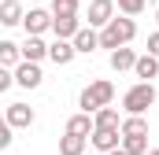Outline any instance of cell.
Wrapping results in <instances>:
<instances>
[{
  "instance_id": "14",
  "label": "cell",
  "mask_w": 159,
  "mask_h": 155,
  "mask_svg": "<svg viewBox=\"0 0 159 155\" xmlns=\"http://www.w3.org/2000/svg\"><path fill=\"white\" fill-rule=\"evenodd\" d=\"M133 74L141 78V81H152V78L159 74V59H156V55H148V52H144V55H137V63H133Z\"/></svg>"
},
{
  "instance_id": "20",
  "label": "cell",
  "mask_w": 159,
  "mask_h": 155,
  "mask_svg": "<svg viewBox=\"0 0 159 155\" xmlns=\"http://www.w3.org/2000/svg\"><path fill=\"white\" fill-rule=\"evenodd\" d=\"M22 55H19V44L15 41H0V67H19Z\"/></svg>"
},
{
  "instance_id": "23",
  "label": "cell",
  "mask_w": 159,
  "mask_h": 155,
  "mask_svg": "<svg viewBox=\"0 0 159 155\" xmlns=\"http://www.w3.org/2000/svg\"><path fill=\"white\" fill-rule=\"evenodd\" d=\"M115 7L129 19V15H141V11H144V0H115Z\"/></svg>"
},
{
  "instance_id": "10",
  "label": "cell",
  "mask_w": 159,
  "mask_h": 155,
  "mask_svg": "<svg viewBox=\"0 0 159 155\" xmlns=\"http://www.w3.org/2000/svg\"><path fill=\"white\" fill-rule=\"evenodd\" d=\"M81 30V19L78 15H67V19H52V33L56 41H74V33Z\"/></svg>"
},
{
  "instance_id": "26",
  "label": "cell",
  "mask_w": 159,
  "mask_h": 155,
  "mask_svg": "<svg viewBox=\"0 0 159 155\" xmlns=\"http://www.w3.org/2000/svg\"><path fill=\"white\" fill-rule=\"evenodd\" d=\"M4 148H11V126L0 129V152H4Z\"/></svg>"
},
{
  "instance_id": "28",
  "label": "cell",
  "mask_w": 159,
  "mask_h": 155,
  "mask_svg": "<svg viewBox=\"0 0 159 155\" xmlns=\"http://www.w3.org/2000/svg\"><path fill=\"white\" fill-rule=\"evenodd\" d=\"M148 155H159V148H148Z\"/></svg>"
},
{
  "instance_id": "30",
  "label": "cell",
  "mask_w": 159,
  "mask_h": 155,
  "mask_svg": "<svg viewBox=\"0 0 159 155\" xmlns=\"http://www.w3.org/2000/svg\"><path fill=\"white\" fill-rule=\"evenodd\" d=\"M156 22H159V7H156Z\"/></svg>"
},
{
  "instance_id": "13",
  "label": "cell",
  "mask_w": 159,
  "mask_h": 155,
  "mask_svg": "<svg viewBox=\"0 0 159 155\" xmlns=\"http://www.w3.org/2000/svg\"><path fill=\"white\" fill-rule=\"evenodd\" d=\"M107 63H111V70H115V74H122V70H133L137 52H133V48H115V52L107 55Z\"/></svg>"
},
{
  "instance_id": "2",
  "label": "cell",
  "mask_w": 159,
  "mask_h": 155,
  "mask_svg": "<svg viewBox=\"0 0 159 155\" xmlns=\"http://www.w3.org/2000/svg\"><path fill=\"white\" fill-rule=\"evenodd\" d=\"M111 100H115V85L111 81H93L89 89H81V96H78V104H81V111L85 115H96L100 107H111Z\"/></svg>"
},
{
  "instance_id": "1",
  "label": "cell",
  "mask_w": 159,
  "mask_h": 155,
  "mask_svg": "<svg viewBox=\"0 0 159 155\" xmlns=\"http://www.w3.org/2000/svg\"><path fill=\"white\" fill-rule=\"evenodd\" d=\"M133 37H137V22H133V19H111V22L100 30V48L115 52V48H126Z\"/></svg>"
},
{
  "instance_id": "18",
  "label": "cell",
  "mask_w": 159,
  "mask_h": 155,
  "mask_svg": "<svg viewBox=\"0 0 159 155\" xmlns=\"http://www.w3.org/2000/svg\"><path fill=\"white\" fill-rule=\"evenodd\" d=\"M89 148V137H70V133H63V140H59V155H85Z\"/></svg>"
},
{
  "instance_id": "24",
  "label": "cell",
  "mask_w": 159,
  "mask_h": 155,
  "mask_svg": "<svg viewBox=\"0 0 159 155\" xmlns=\"http://www.w3.org/2000/svg\"><path fill=\"white\" fill-rule=\"evenodd\" d=\"M11 85H15V74H11L7 67H0V92H7Z\"/></svg>"
},
{
  "instance_id": "29",
  "label": "cell",
  "mask_w": 159,
  "mask_h": 155,
  "mask_svg": "<svg viewBox=\"0 0 159 155\" xmlns=\"http://www.w3.org/2000/svg\"><path fill=\"white\" fill-rule=\"evenodd\" d=\"M0 129H7V122H4V118H0Z\"/></svg>"
},
{
  "instance_id": "4",
  "label": "cell",
  "mask_w": 159,
  "mask_h": 155,
  "mask_svg": "<svg viewBox=\"0 0 159 155\" xmlns=\"http://www.w3.org/2000/svg\"><path fill=\"white\" fill-rule=\"evenodd\" d=\"M22 26H26V37H41L44 30H52V11L44 7H30L22 15Z\"/></svg>"
},
{
  "instance_id": "17",
  "label": "cell",
  "mask_w": 159,
  "mask_h": 155,
  "mask_svg": "<svg viewBox=\"0 0 159 155\" xmlns=\"http://www.w3.org/2000/svg\"><path fill=\"white\" fill-rule=\"evenodd\" d=\"M119 111L115 107H100L96 115H93V129H119Z\"/></svg>"
},
{
  "instance_id": "7",
  "label": "cell",
  "mask_w": 159,
  "mask_h": 155,
  "mask_svg": "<svg viewBox=\"0 0 159 155\" xmlns=\"http://www.w3.org/2000/svg\"><path fill=\"white\" fill-rule=\"evenodd\" d=\"M41 81H44V74H41L37 63H19V67H15V85H22V89H37Z\"/></svg>"
},
{
  "instance_id": "15",
  "label": "cell",
  "mask_w": 159,
  "mask_h": 155,
  "mask_svg": "<svg viewBox=\"0 0 159 155\" xmlns=\"http://www.w3.org/2000/svg\"><path fill=\"white\" fill-rule=\"evenodd\" d=\"M119 133H122V137H148V122H144V115H129V118H122Z\"/></svg>"
},
{
  "instance_id": "22",
  "label": "cell",
  "mask_w": 159,
  "mask_h": 155,
  "mask_svg": "<svg viewBox=\"0 0 159 155\" xmlns=\"http://www.w3.org/2000/svg\"><path fill=\"white\" fill-rule=\"evenodd\" d=\"M78 15V0H52V19H67Z\"/></svg>"
},
{
  "instance_id": "3",
  "label": "cell",
  "mask_w": 159,
  "mask_h": 155,
  "mask_svg": "<svg viewBox=\"0 0 159 155\" xmlns=\"http://www.w3.org/2000/svg\"><path fill=\"white\" fill-rule=\"evenodd\" d=\"M152 104H156V89H152V81H137V85L126 89V96H122L126 115H144Z\"/></svg>"
},
{
  "instance_id": "11",
  "label": "cell",
  "mask_w": 159,
  "mask_h": 155,
  "mask_svg": "<svg viewBox=\"0 0 159 155\" xmlns=\"http://www.w3.org/2000/svg\"><path fill=\"white\" fill-rule=\"evenodd\" d=\"M19 55H22V63H41L48 55V44L41 37H26V44H19Z\"/></svg>"
},
{
  "instance_id": "6",
  "label": "cell",
  "mask_w": 159,
  "mask_h": 155,
  "mask_svg": "<svg viewBox=\"0 0 159 155\" xmlns=\"http://www.w3.org/2000/svg\"><path fill=\"white\" fill-rule=\"evenodd\" d=\"M4 122H7L11 129H26V126H34V107H26V104H11V107L4 111Z\"/></svg>"
},
{
  "instance_id": "21",
  "label": "cell",
  "mask_w": 159,
  "mask_h": 155,
  "mask_svg": "<svg viewBox=\"0 0 159 155\" xmlns=\"http://www.w3.org/2000/svg\"><path fill=\"white\" fill-rule=\"evenodd\" d=\"M122 152L126 155H148V137H122Z\"/></svg>"
},
{
  "instance_id": "8",
  "label": "cell",
  "mask_w": 159,
  "mask_h": 155,
  "mask_svg": "<svg viewBox=\"0 0 159 155\" xmlns=\"http://www.w3.org/2000/svg\"><path fill=\"white\" fill-rule=\"evenodd\" d=\"M89 140H93V148H96V152H115V148H119V140H122V133L119 129H93V133H89Z\"/></svg>"
},
{
  "instance_id": "27",
  "label": "cell",
  "mask_w": 159,
  "mask_h": 155,
  "mask_svg": "<svg viewBox=\"0 0 159 155\" xmlns=\"http://www.w3.org/2000/svg\"><path fill=\"white\" fill-rule=\"evenodd\" d=\"M107 155H126V152H122V148H115V152H107Z\"/></svg>"
},
{
  "instance_id": "12",
  "label": "cell",
  "mask_w": 159,
  "mask_h": 155,
  "mask_svg": "<svg viewBox=\"0 0 159 155\" xmlns=\"http://www.w3.org/2000/svg\"><path fill=\"white\" fill-rule=\"evenodd\" d=\"M74 55H78V52H74V44H70V41H52V44H48V59H52L56 67H67Z\"/></svg>"
},
{
  "instance_id": "16",
  "label": "cell",
  "mask_w": 159,
  "mask_h": 155,
  "mask_svg": "<svg viewBox=\"0 0 159 155\" xmlns=\"http://www.w3.org/2000/svg\"><path fill=\"white\" fill-rule=\"evenodd\" d=\"M22 15H26V11H22L19 0H4V4H0V22H4V26H19Z\"/></svg>"
},
{
  "instance_id": "25",
  "label": "cell",
  "mask_w": 159,
  "mask_h": 155,
  "mask_svg": "<svg viewBox=\"0 0 159 155\" xmlns=\"http://www.w3.org/2000/svg\"><path fill=\"white\" fill-rule=\"evenodd\" d=\"M148 55H156V59H159V30L148 37Z\"/></svg>"
},
{
  "instance_id": "19",
  "label": "cell",
  "mask_w": 159,
  "mask_h": 155,
  "mask_svg": "<svg viewBox=\"0 0 159 155\" xmlns=\"http://www.w3.org/2000/svg\"><path fill=\"white\" fill-rule=\"evenodd\" d=\"M67 133H70V137H89V133H93V115H85V111L74 115L67 122Z\"/></svg>"
},
{
  "instance_id": "5",
  "label": "cell",
  "mask_w": 159,
  "mask_h": 155,
  "mask_svg": "<svg viewBox=\"0 0 159 155\" xmlns=\"http://www.w3.org/2000/svg\"><path fill=\"white\" fill-rule=\"evenodd\" d=\"M111 19H115V0H93L89 4V26H100L104 30Z\"/></svg>"
},
{
  "instance_id": "9",
  "label": "cell",
  "mask_w": 159,
  "mask_h": 155,
  "mask_svg": "<svg viewBox=\"0 0 159 155\" xmlns=\"http://www.w3.org/2000/svg\"><path fill=\"white\" fill-rule=\"evenodd\" d=\"M70 44H74V52L89 55V52H96V48H100V33H96L93 26H81L78 33H74V41H70Z\"/></svg>"
}]
</instances>
